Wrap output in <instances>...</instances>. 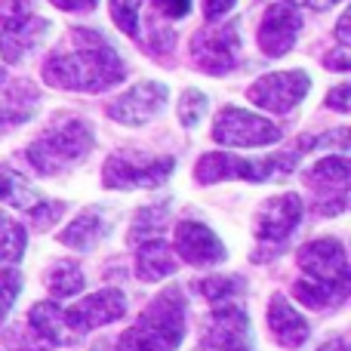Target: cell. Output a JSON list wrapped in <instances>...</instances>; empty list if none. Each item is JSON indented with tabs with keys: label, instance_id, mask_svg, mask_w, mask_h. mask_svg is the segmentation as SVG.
<instances>
[{
	"label": "cell",
	"instance_id": "cell-1",
	"mask_svg": "<svg viewBox=\"0 0 351 351\" xmlns=\"http://www.w3.org/2000/svg\"><path fill=\"white\" fill-rule=\"evenodd\" d=\"M127 77V65L105 37L96 31H71L65 47H59L43 65V80L62 90L99 93L117 86Z\"/></svg>",
	"mask_w": 351,
	"mask_h": 351
},
{
	"label": "cell",
	"instance_id": "cell-2",
	"mask_svg": "<svg viewBox=\"0 0 351 351\" xmlns=\"http://www.w3.org/2000/svg\"><path fill=\"white\" fill-rule=\"evenodd\" d=\"M185 339V296L179 287L164 290L127 333L102 339L93 351H176Z\"/></svg>",
	"mask_w": 351,
	"mask_h": 351
},
{
	"label": "cell",
	"instance_id": "cell-3",
	"mask_svg": "<svg viewBox=\"0 0 351 351\" xmlns=\"http://www.w3.org/2000/svg\"><path fill=\"white\" fill-rule=\"evenodd\" d=\"M93 127L80 117H62L28 145V164L40 176H62L93 152Z\"/></svg>",
	"mask_w": 351,
	"mask_h": 351
},
{
	"label": "cell",
	"instance_id": "cell-4",
	"mask_svg": "<svg viewBox=\"0 0 351 351\" xmlns=\"http://www.w3.org/2000/svg\"><path fill=\"white\" fill-rule=\"evenodd\" d=\"M176 170L173 158H154L139 148H123L114 152L102 167V182L105 188L114 191H130V188H158Z\"/></svg>",
	"mask_w": 351,
	"mask_h": 351
},
{
	"label": "cell",
	"instance_id": "cell-5",
	"mask_svg": "<svg viewBox=\"0 0 351 351\" xmlns=\"http://www.w3.org/2000/svg\"><path fill=\"white\" fill-rule=\"evenodd\" d=\"M0 53L6 62H22L31 49H37L43 43L49 31V22L34 12V6L28 0H3L0 3Z\"/></svg>",
	"mask_w": 351,
	"mask_h": 351
},
{
	"label": "cell",
	"instance_id": "cell-6",
	"mask_svg": "<svg viewBox=\"0 0 351 351\" xmlns=\"http://www.w3.org/2000/svg\"><path fill=\"white\" fill-rule=\"evenodd\" d=\"M213 139L225 148H262L280 139V127L243 108H222L213 121Z\"/></svg>",
	"mask_w": 351,
	"mask_h": 351
},
{
	"label": "cell",
	"instance_id": "cell-7",
	"mask_svg": "<svg viewBox=\"0 0 351 351\" xmlns=\"http://www.w3.org/2000/svg\"><path fill=\"white\" fill-rule=\"evenodd\" d=\"M305 182L315 188L317 197V213L321 216H339L348 206V182H351V167L346 154H327L315 167L305 170Z\"/></svg>",
	"mask_w": 351,
	"mask_h": 351
},
{
	"label": "cell",
	"instance_id": "cell-8",
	"mask_svg": "<svg viewBox=\"0 0 351 351\" xmlns=\"http://www.w3.org/2000/svg\"><path fill=\"white\" fill-rule=\"evenodd\" d=\"M311 77L305 71H271L265 77H259L247 90L250 102L259 105L262 111L271 114H290L305 96H308Z\"/></svg>",
	"mask_w": 351,
	"mask_h": 351
},
{
	"label": "cell",
	"instance_id": "cell-9",
	"mask_svg": "<svg viewBox=\"0 0 351 351\" xmlns=\"http://www.w3.org/2000/svg\"><path fill=\"white\" fill-rule=\"evenodd\" d=\"M191 59L206 74H228L237 68L241 59V37L234 25H219V28H200L191 40Z\"/></svg>",
	"mask_w": 351,
	"mask_h": 351
},
{
	"label": "cell",
	"instance_id": "cell-10",
	"mask_svg": "<svg viewBox=\"0 0 351 351\" xmlns=\"http://www.w3.org/2000/svg\"><path fill=\"white\" fill-rule=\"evenodd\" d=\"M123 315H127V296L121 290H114V287L90 293L80 302H74L71 308H62V317H65L71 333H93L99 327L121 321Z\"/></svg>",
	"mask_w": 351,
	"mask_h": 351
},
{
	"label": "cell",
	"instance_id": "cell-11",
	"mask_svg": "<svg viewBox=\"0 0 351 351\" xmlns=\"http://www.w3.org/2000/svg\"><path fill=\"white\" fill-rule=\"evenodd\" d=\"M278 173L274 170V158H259V160H250V158H237V154L228 152H213L204 154L194 167V179L200 185H216V182L225 179H241V182H265Z\"/></svg>",
	"mask_w": 351,
	"mask_h": 351
},
{
	"label": "cell",
	"instance_id": "cell-12",
	"mask_svg": "<svg viewBox=\"0 0 351 351\" xmlns=\"http://www.w3.org/2000/svg\"><path fill=\"white\" fill-rule=\"evenodd\" d=\"M299 268H302L308 278L351 287L348 256H346V247H342L336 237H324V241L305 243V247L299 250Z\"/></svg>",
	"mask_w": 351,
	"mask_h": 351
},
{
	"label": "cell",
	"instance_id": "cell-13",
	"mask_svg": "<svg viewBox=\"0 0 351 351\" xmlns=\"http://www.w3.org/2000/svg\"><path fill=\"white\" fill-rule=\"evenodd\" d=\"M302 222V197L293 191L265 200L256 213V237L262 243H284Z\"/></svg>",
	"mask_w": 351,
	"mask_h": 351
},
{
	"label": "cell",
	"instance_id": "cell-14",
	"mask_svg": "<svg viewBox=\"0 0 351 351\" xmlns=\"http://www.w3.org/2000/svg\"><path fill=\"white\" fill-rule=\"evenodd\" d=\"M167 105V86L164 84H139V86H130L127 93L114 99L108 105V117L123 127H142L148 123L160 108Z\"/></svg>",
	"mask_w": 351,
	"mask_h": 351
},
{
	"label": "cell",
	"instance_id": "cell-15",
	"mask_svg": "<svg viewBox=\"0 0 351 351\" xmlns=\"http://www.w3.org/2000/svg\"><path fill=\"white\" fill-rule=\"evenodd\" d=\"M302 31V12L290 3H274L265 10L259 25V47L265 56L278 59V56L290 53L296 47V37Z\"/></svg>",
	"mask_w": 351,
	"mask_h": 351
},
{
	"label": "cell",
	"instance_id": "cell-16",
	"mask_svg": "<svg viewBox=\"0 0 351 351\" xmlns=\"http://www.w3.org/2000/svg\"><path fill=\"white\" fill-rule=\"evenodd\" d=\"M222 305V302H219ZM210 351H250V317L241 305H222L210 315L204 333Z\"/></svg>",
	"mask_w": 351,
	"mask_h": 351
},
{
	"label": "cell",
	"instance_id": "cell-17",
	"mask_svg": "<svg viewBox=\"0 0 351 351\" xmlns=\"http://www.w3.org/2000/svg\"><path fill=\"white\" fill-rule=\"evenodd\" d=\"M173 253L188 265H219L228 259L225 243L200 222H179L173 237Z\"/></svg>",
	"mask_w": 351,
	"mask_h": 351
},
{
	"label": "cell",
	"instance_id": "cell-18",
	"mask_svg": "<svg viewBox=\"0 0 351 351\" xmlns=\"http://www.w3.org/2000/svg\"><path fill=\"white\" fill-rule=\"evenodd\" d=\"M268 330H271L274 342L284 348H299L308 339V321L284 296H271L268 302Z\"/></svg>",
	"mask_w": 351,
	"mask_h": 351
},
{
	"label": "cell",
	"instance_id": "cell-19",
	"mask_svg": "<svg viewBox=\"0 0 351 351\" xmlns=\"http://www.w3.org/2000/svg\"><path fill=\"white\" fill-rule=\"evenodd\" d=\"M105 234H108V219H105V213L99 210V206H90V210H84L77 219H71V222L59 231V243H65L68 250L86 253V250L99 247V241H102Z\"/></svg>",
	"mask_w": 351,
	"mask_h": 351
},
{
	"label": "cell",
	"instance_id": "cell-20",
	"mask_svg": "<svg viewBox=\"0 0 351 351\" xmlns=\"http://www.w3.org/2000/svg\"><path fill=\"white\" fill-rule=\"evenodd\" d=\"M40 105V90L31 80H16V84L3 86L0 96V127H19V123L31 121Z\"/></svg>",
	"mask_w": 351,
	"mask_h": 351
},
{
	"label": "cell",
	"instance_id": "cell-21",
	"mask_svg": "<svg viewBox=\"0 0 351 351\" xmlns=\"http://www.w3.org/2000/svg\"><path fill=\"white\" fill-rule=\"evenodd\" d=\"M176 253L170 243H164L160 237H152V241L139 243V253H136V274L148 284H158V280L170 278L176 271Z\"/></svg>",
	"mask_w": 351,
	"mask_h": 351
},
{
	"label": "cell",
	"instance_id": "cell-22",
	"mask_svg": "<svg viewBox=\"0 0 351 351\" xmlns=\"http://www.w3.org/2000/svg\"><path fill=\"white\" fill-rule=\"evenodd\" d=\"M348 290H351V287L330 284V280H317V278H299L296 284H293L296 299L305 305V308H315V311L342 305L348 299Z\"/></svg>",
	"mask_w": 351,
	"mask_h": 351
},
{
	"label": "cell",
	"instance_id": "cell-23",
	"mask_svg": "<svg viewBox=\"0 0 351 351\" xmlns=\"http://www.w3.org/2000/svg\"><path fill=\"white\" fill-rule=\"evenodd\" d=\"M28 327L34 336H40V342L47 348L68 342V333H71L65 317H62V308L56 302H37L28 315Z\"/></svg>",
	"mask_w": 351,
	"mask_h": 351
},
{
	"label": "cell",
	"instance_id": "cell-24",
	"mask_svg": "<svg viewBox=\"0 0 351 351\" xmlns=\"http://www.w3.org/2000/svg\"><path fill=\"white\" fill-rule=\"evenodd\" d=\"M0 200H6L10 206L25 210V213H31L37 204H40V197H37L34 188L28 185V179L6 164H0Z\"/></svg>",
	"mask_w": 351,
	"mask_h": 351
},
{
	"label": "cell",
	"instance_id": "cell-25",
	"mask_svg": "<svg viewBox=\"0 0 351 351\" xmlns=\"http://www.w3.org/2000/svg\"><path fill=\"white\" fill-rule=\"evenodd\" d=\"M170 222V200L164 204H152V206H142L136 213L133 225H130V241L142 243V241H152V237H160Z\"/></svg>",
	"mask_w": 351,
	"mask_h": 351
},
{
	"label": "cell",
	"instance_id": "cell-26",
	"mask_svg": "<svg viewBox=\"0 0 351 351\" xmlns=\"http://www.w3.org/2000/svg\"><path fill=\"white\" fill-rule=\"evenodd\" d=\"M47 290L53 293L56 299H68V296H77L80 290H84V271H80L77 262H56V265H49L47 271Z\"/></svg>",
	"mask_w": 351,
	"mask_h": 351
},
{
	"label": "cell",
	"instance_id": "cell-27",
	"mask_svg": "<svg viewBox=\"0 0 351 351\" xmlns=\"http://www.w3.org/2000/svg\"><path fill=\"white\" fill-rule=\"evenodd\" d=\"M25 247H28V234H25V228L12 216L0 213V262H3V265L19 262L22 253H25Z\"/></svg>",
	"mask_w": 351,
	"mask_h": 351
},
{
	"label": "cell",
	"instance_id": "cell-28",
	"mask_svg": "<svg viewBox=\"0 0 351 351\" xmlns=\"http://www.w3.org/2000/svg\"><path fill=\"white\" fill-rule=\"evenodd\" d=\"M197 293L204 299H210V302H228V299H234V296H241L243 293V280L237 278H222V274H216V278H204V280H197Z\"/></svg>",
	"mask_w": 351,
	"mask_h": 351
},
{
	"label": "cell",
	"instance_id": "cell-29",
	"mask_svg": "<svg viewBox=\"0 0 351 351\" xmlns=\"http://www.w3.org/2000/svg\"><path fill=\"white\" fill-rule=\"evenodd\" d=\"M139 6L142 0H108L114 25L130 37H139Z\"/></svg>",
	"mask_w": 351,
	"mask_h": 351
},
{
	"label": "cell",
	"instance_id": "cell-30",
	"mask_svg": "<svg viewBox=\"0 0 351 351\" xmlns=\"http://www.w3.org/2000/svg\"><path fill=\"white\" fill-rule=\"evenodd\" d=\"M206 114V96L200 90H185L179 99V121L185 127H197Z\"/></svg>",
	"mask_w": 351,
	"mask_h": 351
},
{
	"label": "cell",
	"instance_id": "cell-31",
	"mask_svg": "<svg viewBox=\"0 0 351 351\" xmlns=\"http://www.w3.org/2000/svg\"><path fill=\"white\" fill-rule=\"evenodd\" d=\"M19 290H22V274H19L16 268H0V324L10 315Z\"/></svg>",
	"mask_w": 351,
	"mask_h": 351
},
{
	"label": "cell",
	"instance_id": "cell-32",
	"mask_svg": "<svg viewBox=\"0 0 351 351\" xmlns=\"http://www.w3.org/2000/svg\"><path fill=\"white\" fill-rule=\"evenodd\" d=\"M152 3L158 6V12L167 19H185L188 12H191V0H152Z\"/></svg>",
	"mask_w": 351,
	"mask_h": 351
},
{
	"label": "cell",
	"instance_id": "cell-33",
	"mask_svg": "<svg viewBox=\"0 0 351 351\" xmlns=\"http://www.w3.org/2000/svg\"><path fill=\"white\" fill-rule=\"evenodd\" d=\"M348 102H351V86L348 84H339V86H333V93H327V108L342 111V114H346Z\"/></svg>",
	"mask_w": 351,
	"mask_h": 351
},
{
	"label": "cell",
	"instance_id": "cell-34",
	"mask_svg": "<svg viewBox=\"0 0 351 351\" xmlns=\"http://www.w3.org/2000/svg\"><path fill=\"white\" fill-rule=\"evenodd\" d=\"M234 3L237 0H204V16L210 19V22H216V19H222Z\"/></svg>",
	"mask_w": 351,
	"mask_h": 351
},
{
	"label": "cell",
	"instance_id": "cell-35",
	"mask_svg": "<svg viewBox=\"0 0 351 351\" xmlns=\"http://www.w3.org/2000/svg\"><path fill=\"white\" fill-rule=\"evenodd\" d=\"M324 65H327L330 71H348V68H351V56H348V47H339V49H336V53H330Z\"/></svg>",
	"mask_w": 351,
	"mask_h": 351
},
{
	"label": "cell",
	"instance_id": "cell-36",
	"mask_svg": "<svg viewBox=\"0 0 351 351\" xmlns=\"http://www.w3.org/2000/svg\"><path fill=\"white\" fill-rule=\"evenodd\" d=\"M59 10H68V12H77V10H93L96 0H53Z\"/></svg>",
	"mask_w": 351,
	"mask_h": 351
},
{
	"label": "cell",
	"instance_id": "cell-37",
	"mask_svg": "<svg viewBox=\"0 0 351 351\" xmlns=\"http://www.w3.org/2000/svg\"><path fill=\"white\" fill-rule=\"evenodd\" d=\"M348 25H351V16H348V12H342L339 25H336V37H339V47H348V43H351V34H348Z\"/></svg>",
	"mask_w": 351,
	"mask_h": 351
},
{
	"label": "cell",
	"instance_id": "cell-38",
	"mask_svg": "<svg viewBox=\"0 0 351 351\" xmlns=\"http://www.w3.org/2000/svg\"><path fill=\"white\" fill-rule=\"evenodd\" d=\"M317 351H348V342H346V339H339V336H336V339L324 342V346L317 348Z\"/></svg>",
	"mask_w": 351,
	"mask_h": 351
},
{
	"label": "cell",
	"instance_id": "cell-39",
	"mask_svg": "<svg viewBox=\"0 0 351 351\" xmlns=\"http://www.w3.org/2000/svg\"><path fill=\"white\" fill-rule=\"evenodd\" d=\"M3 80H6V68L0 65V86H3Z\"/></svg>",
	"mask_w": 351,
	"mask_h": 351
}]
</instances>
